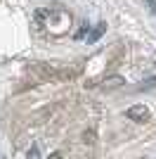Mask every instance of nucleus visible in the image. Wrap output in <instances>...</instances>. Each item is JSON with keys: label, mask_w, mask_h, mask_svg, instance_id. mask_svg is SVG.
Segmentation results:
<instances>
[{"label": "nucleus", "mask_w": 156, "mask_h": 159, "mask_svg": "<svg viewBox=\"0 0 156 159\" xmlns=\"http://www.w3.org/2000/svg\"><path fill=\"white\" fill-rule=\"evenodd\" d=\"M128 119L130 121H147V119H149V109H147L144 105L130 107V109H128Z\"/></svg>", "instance_id": "1"}, {"label": "nucleus", "mask_w": 156, "mask_h": 159, "mask_svg": "<svg viewBox=\"0 0 156 159\" xmlns=\"http://www.w3.org/2000/svg\"><path fill=\"white\" fill-rule=\"evenodd\" d=\"M104 31V26H102V24H99V26L97 29H95V31H92V36H90V40H95V38H97V36H99V33H102Z\"/></svg>", "instance_id": "2"}, {"label": "nucleus", "mask_w": 156, "mask_h": 159, "mask_svg": "<svg viewBox=\"0 0 156 159\" xmlns=\"http://www.w3.org/2000/svg\"><path fill=\"white\" fill-rule=\"evenodd\" d=\"M147 2H149V5H151V12L156 14V0H147Z\"/></svg>", "instance_id": "3"}]
</instances>
